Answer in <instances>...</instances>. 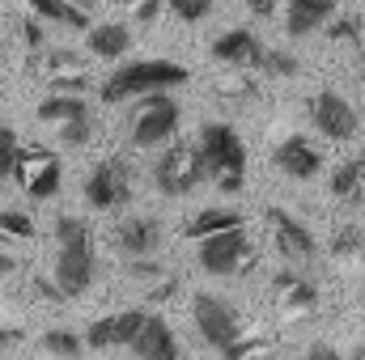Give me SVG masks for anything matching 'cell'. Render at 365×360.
Returning <instances> with one entry per match:
<instances>
[{"mask_svg": "<svg viewBox=\"0 0 365 360\" xmlns=\"http://www.w3.org/2000/svg\"><path fill=\"white\" fill-rule=\"evenodd\" d=\"M56 271H51V284L60 288V297H81L93 284V242H90V225L81 216H60L56 221Z\"/></svg>", "mask_w": 365, "mask_h": 360, "instance_id": "1", "label": "cell"}, {"mask_svg": "<svg viewBox=\"0 0 365 360\" xmlns=\"http://www.w3.org/2000/svg\"><path fill=\"white\" fill-rule=\"evenodd\" d=\"M200 162H204V179H212L225 195L242 191L247 182V149L238 140V132L230 123H204L200 127Z\"/></svg>", "mask_w": 365, "mask_h": 360, "instance_id": "2", "label": "cell"}, {"mask_svg": "<svg viewBox=\"0 0 365 360\" xmlns=\"http://www.w3.org/2000/svg\"><path fill=\"white\" fill-rule=\"evenodd\" d=\"M187 68L175 60H136V64H119L106 81H102V102H123V97H149V93H166L175 85H187Z\"/></svg>", "mask_w": 365, "mask_h": 360, "instance_id": "3", "label": "cell"}, {"mask_svg": "<svg viewBox=\"0 0 365 360\" xmlns=\"http://www.w3.org/2000/svg\"><path fill=\"white\" fill-rule=\"evenodd\" d=\"M9 179L17 182L30 199H51L60 191V179H64V166L56 153L38 149V144H17L13 153V174Z\"/></svg>", "mask_w": 365, "mask_h": 360, "instance_id": "4", "label": "cell"}, {"mask_svg": "<svg viewBox=\"0 0 365 360\" xmlns=\"http://www.w3.org/2000/svg\"><path fill=\"white\" fill-rule=\"evenodd\" d=\"M179 123H182L179 102L166 97V93H149L140 102L136 119H132V144L136 149H158V144H166L179 132Z\"/></svg>", "mask_w": 365, "mask_h": 360, "instance_id": "5", "label": "cell"}, {"mask_svg": "<svg viewBox=\"0 0 365 360\" xmlns=\"http://www.w3.org/2000/svg\"><path fill=\"white\" fill-rule=\"evenodd\" d=\"M191 318H195V331L204 335V344H212L217 352H225L230 344L242 339V322H238L234 305L212 297V292H195L191 297Z\"/></svg>", "mask_w": 365, "mask_h": 360, "instance_id": "6", "label": "cell"}, {"mask_svg": "<svg viewBox=\"0 0 365 360\" xmlns=\"http://www.w3.org/2000/svg\"><path fill=\"white\" fill-rule=\"evenodd\" d=\"M153 182L162 195H191L200 182H204V162H200V149L195 144H170L158 166H153Z\"/></svg>", "mask_w": 365, "mask_h": 360, "instance_id": "7", "label": "cell"}, {"mask_svg": "<svg viewBox=\"0 0 365 360\" xmlns=\"http://www.w3.org/2000/svg\"><path fill=\"white\" fill-rule=\"evenodd\" d=\"M200 268L208 275H242V271L255 263V246L247 238V229H234V233H217L208 242H200Z\"/></svg>", "mask_w": 365, "mask_h": 360, "instance_id": "8", "label": "cell"}, {"mask_svg": "<svg viewBox=\"0 0 365 360\" xmlns=\"http://www.w3.org/2000/svg\"><path fill=\"white\" fill-rule=\"evenodd\" d=\"M86 199H90L98 212L123 208V203L132 199V170H128V162H119V157L98 162L93 174L86 179Z\"/></svg>", "mask_w": 365, "mask_h": 360, "instance_id": "9", "label": "cell"}, {"mask_svg": "<svg viewBox=\"0 0 365 360\" xmlns=\"http://www.w3.org/2000/svg\"><path fill=\"white\" fill-rule=\"evenodd\" d=\"M310 119H314V127H319L323 136H331V140H353L357 127H361L353 102H344L336 90H323V93L310 97Z\"/></svg>", "mask_w": 365, "mask_h": 360, "instance_id": "10", "label": "cell"}, {"mask_svg": "<svg viewBox=\"0 0 365 360\" xmlns=\"http://www.w3.org/2000/svg\"><path fill=\"white\" fill-rule=\"evenodd\" d=\"M145 314L149 309H123V314H106V318H98L90 322V331H86V348L93 352H106V348H128L132 339H136V331L145 327Z\"/></svg>", "mask_w": 365, "mask_h": 360, "instance_id": "11", "label": "cell"}, {"mask_svg": "<svg viewBox=\"0 0 365 360\" xmlns=\"http://www.w3.org/2000/svg\"><path fill=\"white\" fill-rule=\"evenodd\" d=\"M43 77H47L51 90L64 93V97H81V93L90 90L86 60H81L77 51H64V47H51V51L43 55Z\"/></svg>", "mask_w": 365, "mask_h": 360, "instance_id": "12", "label": "cell"}, {"mask_svg": "<svg viewBox=\"0 0 365 360\" xmlns=\"http://www.w3.org/2000/svg\"><path fill=\"white\" fill-rule=\"evenodd\" d=\"M268 225H272V238H276V250L284 255V259H297V263H306V259H314L319 255V242H314V233L293 216V212H284V208H268Z\"/></svg>", "mask_w": 365, "mask_h": 360, "instance_id": "13", "label": "cell"}, {"mask_svg": "<svg viewBox=\"0 0 365 360\" xmlns=\"http://www.w3.org/2000/svg\"><path fill=\"white\" fill-rule=\"evenodd\" d=\"M264 51H268V47H264L259 34H251L247 26H234V30H225V34L212 43V60H221V64H230V68H238V73L259 68Z\"/></svg>", "mask_w": 365, "mask_h": 360, "instance_id": "14", "label": "cell"}, {"mask_svg": "<svg viewBox=\"0 0 365 360\" xmlns=\"http://www.w3.org/2000/svg\"><path fill=\"white\" fill-rule=\"evenodd\" d=\"M272 292L280 301V309H284V318H306V314L319 309V288L306 275H297V271H276Z\"/></svg>", "mask_w": 365, "mask_h": 360, "instance_id": "15", "label": "cell"}, {"mask_svg": "<svg viewBox=\"0 0 365 360\" xmlns=\"http://www.w3.org/2000/svg\"><path fill=\"white\" fill-rule=\"evenodd\" d=\"M128 348L136 352V360H179V339H175L170 322L158 314H145V327L136 331V339Z\"/></svg>", "mask_w": 365, "mask_h": 360, "instance_id": "16", "label": "cell"}, {"mask_svg": "<svg viewBox=\"0 0 365 360\" xmlns=\"http://www.w3.org/2000/svg\"><path fill=\"white\" fill-rule=\"evenodd\" d=\"M272 162H276V170L280 174H289V179H314L319 170H323V153L306 140V136H289L284 144H276V153H272Z\"/></svg>", "mask_w": 365, "mask_h": 360, "instance_id": "17", "label": "cell"}, {"mask_svg": "<svg viewBox=\"0 0 365 360\" xmlns=\"http://www.w3.org/2000/svg\"><path fill=\"white\" fill-rule=\"evenodd\" d=\"M115 246L128 255V259H153V250L162 246V225L153 216H128L119 229H115Z\"/></svg>", "mask_w": 365, "mask_h": 360, "instance_id": "18", "label": "cell"}, {"mask_svg": "<svg viewBox=\"0 0 365 360\" xmlns=\"http://www.w3.org/2000/svg\"><path fill=\"white\" fill-rule=\"evenodd\" d=\"M280 13H284V30H289L293 38H306V34L323 30V26L336 17V4H331V0H289Z\"/></svg>", "mask_w": 365, "mask_h": 360, "instance_id": "19", "label": "cell"}, {"mask_svg": "<svg viewBox=\"0 0 365 360\" xmlns=\"http://www.w3.org/2000/svg\"><path fill=\"white\" fill-rule=\"evenodd\" d=\"M234 229H242V212H234V208H204V212H195L191 216V225L182 229L187 238H195V242H208V238H217V233H234Z\"/></svg>", "mask_w": 365, "mask_h": 360, "instance_id": "20", "label": "cell"}, {"mask_svg": "<svg viewBox=\"0 0 365 360\" xmlns=\"http://www.w3.org/2000/svg\"><path fill=\"white\" fill-rule=\"evenodd\" d=\"M128 47H132L128 26H119V21L90 26V51L98 55V60H123V55H128Z\"/></svg>", "mask_w": 365, "mask_h": 360, "instance_id": "21", "label": "cell"}, {"mask_svg": "<svg viewBox=\"0 0 365 360\" xmlns=\"http://www.w3.org/2000/svg\"><path fill=\"white\" fill-rule=\"evenodd\" d=\"M30 17L34 21H56V26H68V30H90V13L77 9V4H64V0H34L30 4Z\"/></svg>", "mask_w": 365, "mask_h": 360, "instance_id": "22", "label": "cell"}, {"mask_svg": "<svg viewBox=\"0 0 365 360\" xmlns=\"http://www.w3.org/2000/svg\"><path fill=\"white\" fill-rule=\"evenodd\" d=\"M38 119H43V123H56V127H64V123L90 119V106H86L81 97H64V93H51V97H43V102H38Z\"/></svg>", "mask_w": 365, "mask_h": 360, "instance_id": "23", "label": "cell"}, {"mask_svg": "<svg viewBox=\"0 0 365 360\" xmlns=\"http://www.w3.org/2000/svg\"><path fill=\"white\" fill-rule=\"evenodd\" d=\"M221 356L225 360H276V339H268V335H242Z\"/></svg>", "mask_w": 365, "mask_h": 360, "instance_id": "24", "label": "cell"}, {"mask_svg": "<svg viewBox=\"0 0 365 360\" xmlns=\"http://www.w3.org/2000/svg\"><path fill=\"white\" fill-rule=\"evenodd\" d=\"M81 335L77 331H64V327H56V331H47L43 335V352L47 356H56V360H77L81 356Z\"/></svg>", "mask_w": 365, "mask_h": 360, "instance_id": "25", "label": "cell"}, {"mask_svg": "<svg viewBox=\"0 0 365 360\" xmlns=\"http://www.w3.org/2000/svg\"><path fill=\"white\" fill-rule=\"evenodd\" d=\"M212 90L221 93V97H255V81H251V73H238V68H225L217 81H212Z\"/></svg>", "mask_w": 365, "mask_h": 360, "instance_id": "26", "label": "cell"}, {"mask_svg": "<svg viewBox=\"0 0 365 360\" xmlns=\"http://www.w3.org/2000/svg\"><path fill=\"white\" fill-rule=\"evenodd\" d=\"M361 229H353V225H344V229H336V238H331V259H340V263H353V259H361Z\"/></svg>", "mask_w": 365, "mask_h": 360, "instance_id": "27", "label": "cell"}, {"mask_svg": "<svg viewBox=\"0 0 365 360\" xmlns=\"http://www.w3.org/2000/svg\"><path fill=\"white\" fill-rule=\"evenodd\" d=\"M361 34H365V17H357V13H344V17L327 21V38H336V43H349V38H361Z\"/></svg>", "mask_w": 365, "mask_h": 360, "instance_id": "28", "label": "cell"}, {"mask_svg": "<svg viewBox=\"0 0 365 360\" xmlns=\"http://www.w3.org/2000/svg\"><path fill=\"white\" fill-rule=\"evenodd\" d=\"M0 238H34V221L26 212L0 208Z\"/></svg>", "mask_w": 365, "mask_h": 360, "instance_id": "29", "label": "cell"}, {"mask_svg": "<svg viewBox=\"0 0 365 360\" xmlns=\"http://www.w3.org/2000/svg\"><path fill=\"white\" fill-rule=\"evenodd\" d=\"M331 195H336V199H353V203H357V170H353V162H344V166H336V170H331Z\"/></svg>", "mask_w": 365, "mask_h": 360, "instance_id": "30", "label": "cell"}, {"mask_svg": "<svg viewBox=\"0 0 365 360\" xmlns=\"http://www.w3.org/2000/svg\"><path fill=\"white\" fill-rule=\"evenodd\" d=\"M259 68H264L268 77H297V60H293L289 51H264Z\"/></svg>", "mask_w": 365, "mask_h": 360, "instance_id": "31", "label": "cell"}, {"mask_svg": "<svg viewBox=\"0 0 365 360\" xmlns=\"http://www.w3.org/2000/svg\"><path fill=\"white\" fill-rule=\"evenodd\" d=\"M128 275H132V280H140V284H158V280H162V275H170V271L162 268L158 259H132V263H128Z\"/></svg>", "mask_w": 365, "mask_h": 360, "instance_id": "32", "label": "cell"}, {"mask_svg": "<svg viewBox=\"0 0 365 360\" xmlns=\"http://www.w3.org/2000/svg\"><path fill=\"white\" fill-rule=\"evenodd\" d=\"M17 144H21V140H17V132L0 123V179H9V174H13V153H17Z\"/></svg>", "mask_w": 365, "mask_h": 360, "instance_id": "33", "label": "cell"}, {"mask_svg": "<svg viewBox=\"0 0 365 360\" xmlns=\"http://www.w3.org/2000/svg\"><path fill=\"white\" fill-rule=\"evenodd\" d=\"M170 9H175L179 21H204V17L212 13V0H175Z\"/></svg>", "mask_w": 365, "mask_h": 360, "instance_id": "34", "label": "cell"}, {"mask_svg": "<svg viewBox=\"0 0 365 360\" xmlns=\"http://www.w3.org/2000/svg\"><path fill=\"white\" fill-rule=\"evenodd\" d=\"M21 38H26L30 51H43V47H47V30H43V21L26 17V21H21Z\"/></svg>", "mask_w": 365, "mask_h": 360, "instance_id": "35", "label": "cell"}, {"mask_svg": "<svg viewBox=\"0 0 365 360\" xmlns=\"http://www.w3.org/2000/svg\"><path fill=\"white\" fill-rule=\"evenodd\" d=\"M60 140H64V144H73V149H77V144H86V140H90V119L64 123V127H60Z\"/></svg>", "mask_w": 365, "mask_h": 360, "instance_id": "36", "label": "cell"}, {"mask_svg": "<svg viewBox=\"0 0 365 360\" xmlns=\"http://www.w3.org/2000/svg\"><path fill=\"white\" fill-rule=\"evenodd\" d=\"M306 360H344V352H340L336 344L319 339V344H310V348H306Z\"/></svg>", "mask_w": 365, "mask_h": 360, "instance_id": "37", "label": "cell"}, {"mask_svg": "<svg viewBox=\"0 0 365 360\" xmlns=\"http://www.w3.org/2000/svg\"><path fill=\"white\" fill-rule=\"evenodd\" d=\"M175 288H179V280H175V275H162L158 284H149V305H158V301H166V297H170Z\"/></svg>", "mask_w": 365, "mask_h": 360, "instance_id": "38", "label": "cell"}, {"mask_svg": "<svg viewBox=\"0 0 365 360\" xmlns=\"http://www.w3.org/2000/svg\"><path fill=\"white\" fill-rule=\"evenodd\" d=\"M158 13H162L158 0H149V4H132V17H136V21H158Z\"/></svg>", "mask_w": 365, "mask_h": 360, "instance_id": "39", "label": "cell"}, {"mask_svg": "<svg viewBox=\"0 0 365 360\" xmlns=\"http://www.w3.org/2000/svg\"><path fill=\"white\" fill-rule=\"evenodd\" d=\"M34 292H38V297H47V301H64V297H60V288H56L47 275H34Z\"/></svg>", "mask_w": 365, "mask_h": 360, "instance_id": "40", "label": "cell"}, {"mask_svg": "<svg viewBox=\"0 0 365 360\" xmlns=\"http://www.w3.org/2000/svg\"><path fill=\"white\" fill-rule=\"evenodd\" d=\"M17 344H21V331H17V327H13V331H9V327H4V331H0V360L9 356V352H13V348H17Z\"/></svg>", "mask_w": 365, "mask_h": 360, "instance_id": "41", "label": "cell"}, {"mask_svg": "<svg viewBox=\"0 0 365 360\" xmlns=\"http://www.w3.org/2000/svg\"><path fill=\"white\" fill-rule=\"evenodd\" d=\"M353 170H357V203H365V157L353 162Z\"/></svg>", "mask_w": 365, "mask_h": 360, "instance_id": "42", "label": "cell"}, {"mask_svg": "<svg viewBox=\"0 0 365 360\" xmlns=\"http://www.w3.org/2000/svg\"><path fill=\"white\" fill-rule=\"evenodd\" d=\"M13 271H17V259H13L9 250H0V280H4V275H13Z\"/></svg>", "mask_w": 365, "mask_h": 360, "instance_id": "43", "label": "cell"}, {"mask_svg": "<svg viewBox=\"0 0 365 360\" xmlns=\"http://www.w3.org/2000/svg\"><path fill=\"white\" fill-rule=\"evenodd\" d=\"M344 360H365V348H357V352H353V356H344Z\"/></svg>", "mask_w": 365, "mask_h": 360, "instance_id": "44", "label": "cell"}, {"mask_svg": "<svg viewBox=\"0 0 365 360\" xmlns=\"http://www.w3.org/2000/svg\"><path fill=\"white\" fill-rule=\"evenodd\" d=\"M0 55H4V47H0Z\"/></svg>", "mask_w": 365, "mask_h": 360, "instance_id": "45", "label": "cell"}, {"mask_svg": "<svg viewBox=\"0 0 365 360\" xmlns=\"http://www.w3.org/2000/svg\"><path fill=\"white\" fill-rule=\"evenodd\" d=\"M361 55H365V47H361Z\"/></svg>", "mask_w": 365, "mask_h": 360, "instance_id": "46", "label": "cell"}]
</instances>
